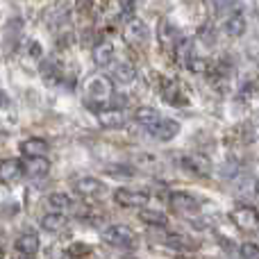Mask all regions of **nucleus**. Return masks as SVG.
<instances>
[{"label":"nucleus","mask_w":259,"mask_h":259,"mask_svg":"<svg viewBox=\"0 0 259 259\" xmlns=\"http://www.w3.org/2000/svg\"><path fill=\"white\" fill-rule=\"evenodd\" d=\"M21 168L27 178H44L50 170V161L46 157H25L21 161Z\"/></svg>","instance_id":"nucleus-10"},{"label":"nucleus","mask_w":259,"mask_h":259,"mask_svg":"<svg viewBox=\"0 0 259 259\" xmlns=\"http://www.w3.org/2000/svg\"><path fill=\"white\" fill-rule=\"evenodd\" d=\"M182 166L187 170H191L193 175H198V178H207V175H209V170H211L209 159H207V157H202V155H187V157H182Z\"/></svg>","instance_id":"nucleus-11"},{"label":"nucleus","mask_w":259,"mask_h":259,"mask_svg":"<svg viewBox=\"0 0 259 259\" xmlns=\"http://www.w3.org/2000/svg\"><path fill=\"white\" fill-rule=\"evenodd\" d=\"M41 228L48 230V232H62V230L68 228V216L62 214V211H50L41 219Z\"/></svg>","instance_id":"nucleus-14"},{"label":"nucleus","mask_w":259,"mask_h":259,"mask_svg":"<svg viewBox=\"0 0 259 259\" xmlns=\"http://www.w3.org/2000/svg\"><path fill=\"white\" fill-rule=\"evenodd\" d=\"M148 36H150V30H148V25L141 18H130L125 23V27H123V41L127 46H132V48L143 46L148 41Z\"/></svg>","instance_id":"nucleus-3"},{"label":"nucleus","mask_w":259,"mask_h":259,"mask_svg":"<svg viewBox=\"0 0 259 259\" xmlns=\"http://www.w3.org/2000/svg\"><path fill=\"white\" fill-rule=\"evenodd\" d=\"M23 175V168H21V161L18 159H3L0 161V182L3 184H9L14 180H18Z\"/></svg>","instance_id":"nucleus-13"},{"label":"nucleus","mask_w":259,"mask_h":259,"mask_svg":"<svg viewBox=\"0 0 259 259\" xmlns=\"http://www.w3.org/2000/svg\"><path fill=\"white\" fill-rule=\"evenodd\" d=\"M5 103V98H3V94H0V105H3Z\"/></svg>","instance_id":"nucleus-27"},{"label":"nucleus","mask_w":259,"mask_h":259,"mask_svg":"<svg viewBox=\"0 0 259 259\" xmlns=\"http://www.w3.org/2000/svg\"><path fill=\"white\" fill-rule=\"evenodd\" d=\"M159 118H161V114L157 112L155 107H137V112H134V121L143 127H150L152 123H157Z\"/></svg>","instance_id":"nucleus-20"},{"label":"nucleus","mask_w":259,"mask_h":259,"mask_svg":"<svg viewBox=\"0 0 259 259\" xmlns=\"http://www.w3.org/2000/svg\"><path fill=\"white\" fill-rule=\"evenodd\" d=\"M205 5H207V7H209L214 14H221V12H223V9L230 5V0H205Z\"/></svg>","instance_id":"nucleus-25"},{"label":"nucleus","mask_w":259,"mask_h":259,"mask_svg":"<svg viewBox=\"0 0 259 259\" xmlns=\"http://www.w3.org/2000/svg\"><path fill=\"white\" fill-rule=\"evenodd\" d=\"M232 221L237 223V228H241V230H257V225H259L255 207H248V205L237 207V209L232 211Z\"/></svg>","instance_id":"nucleus-8"},{"label":"nucleus","mask_w":259,"mask_h":259,"mask_svg":"<svg viewBox=\"0 0 259 259\" xmlns=\"http://www.w3.org/2000/svg\"><path fill=\"white\" fill-rule=\"evenodd\" d=\"M48 207L53 211H66V209L73 207V198L64 191H55V193L48 196Z\"/></svg>","instance_id":"nucleus-21"},{"label":"nucleus","mask_w":259,"mask_h":259,"mask_svg":"<svg viewBox=\"0 0 259 259\" xmlns=\"http://www.w3.org/2000/svg\"><path fill=\"white\" fill-rule=\"evenodd\" d=\"M14 248H16V252L23 257H34L36 252H39V237H36V232L18 234L16 241H14Z\"/></svg>","instance_id":"nucleus-9"},{"label":"nucleus","mask_w":259,"mask_h":259,"mask_svg":"<svg viewBox=\"0 0 259 259\" xmlns=\"http://www.w3.org/2000/svg\"><path fill=\"white\" fill-rule=\"evenodd\" d=\"M100 239L114 248H132L137 243V237H134V232L127 225H107L100 232Z\"/></svg>","instance_id":"nucleus-2"},{"label":"nucleus","mask_w":259,"mask_h":259,"mask_svg":"<svg viewBox=\"0 0 259 259\" xmlns=\"http://www.w3.org/2000/svg\"><path fill=\"white\" fill-rule=\"evenodd\" d=\"M114 200L121 207H127V209H141V207H148L150 196L146 191H139V189H116Z\"/></svg>","instance_id":"nucleus-4"},{"label":"nucleus","mask_w":259,"mask_h":259,"mask_svg":"<svg viewBox=\"0 0 259 259\" xmlns=\"http://www.w3.org/2000/svg\"><path fill=\"white\" fill-rule=\"evenodd\" d=\"M73 189H75V193H80L82 198H100L105 191H107L103 180L91 178V175L75 180V182H73Z\"/></svg>","instance_id":"nucleus-6"},{"label":"nucleus","mask_w":259,"mask_h":259,"mask_svg":"<svg viewBox=\"0 0 259 259\" xmlns=\"http://www.w3.org/2000/svg\"><path fill=\"white\" fill-rule=\"evenodd\" d=\"M170 207L175 211H182V214H191V211H198L200 200L187 191H175V193H170Z\"/></svg>","instance_id":"nucleus-7"},{"label":"nucleus","mask_w":259,"mask_h":259,"mask_svg":"<svg viewBox=\"0 0 259 259\" xmlns=\"http://www.w3.org/2000/svg\"><path fill=\"white\" fill-rule=\"evenodd\" d=\"M112 80L121 82V84H130V82L137 80V68L130 62H112Z\"/></svg>","instance_id":"nucleus-12"},{"label":"nucleus","mask_w":259,"mask_h":259,"mask_svg":"<svg viewBox=\"0 0 259 259\" xmlns=\"http://www.w3.org/2000/svg\"><path fill=\"white\" fill-rule=\"evenodd\" d=\"M98 123L103 127H121L125 123V114L121 109L112 107V109H100L98 114Z\"/></svg>","instance_id":"nucleus-17"},{"label":"nucleus","mask_w":259,"mask_h":259,"mask_svg":"<svg viewBox=\"0 0 259 259\" xmlns=\"http://www.w3.org/2000/svg\"><path fill=\"white\" fill-rule=\"evenodd\" d=\"M148 134H150L152 139H157V141H170V139H175L180 134V123L173 121V118L161 116L159 121L148 127Z\"/></svg>","instance_id":"nucleus-5"},{"label":"nucleus","mask_w":259,"mask_h":259,"mask_svg":"<svg viewBox=\"0 0 259 259\" xmlns=\"http://www.w3.org/2000/svg\"><path fill=\"white\" fill-rule=\"evenodd\" d=\"M21 152L25 157H46V152H48V141L39 139V137H32L21 143Z\"/></svg>","instance_id":"nucleus-15"},{"label":"nucleus","mask_w":259,"mask_h":259,"mask_svg":"<svg viewBox=\"0 0 259 259\" xmlns=\"http://www.w3.org/2000/svg\"><path fill=\"white\" fill-rule=\"evenodd\" d=\"M166 243L173 248H182V250H193V246H196V241H191L184 234H166Z\"/></svg>","instance_id":"nucleus-23"},{"label":"nucleus","mask_w":259,"mask_h":259,"mask_svg":"<svg viewBox=\"0 0 259 259\" xmlns=\"http://www.w3.org/2000/svg\"><path fill=\"white\" fill-rule=\"evenodd\" d=\"M94 59L98 66H109V64L114 62V48L112 44H107V41H103V44H98L94 48Z\"/></svg>","instance_id":"nucleus-22"},{"label":"nucleus","mask_w":259,"mask_h":259,"mask_svg":"<svg viewBox=\"0 0 259 259\" xmlns=\"http://www.w3.org/2000/svg\"><path fill=\"white\" fill-rule=\"evenodd\" d=\"M239 252H241L243 259H259V248L255 246V243H243Z\"/></svg>","instance_id":"nucleus-24"},{"label":"nucleus","mask_w":259,"mask_h":259,"mask_svg":"<svg viewBox=\"0 0 259 259\" xmlns=\"http://www.w3.org/2000/svg\"><path fill=\"white\" fill-rule=\"evenodd\" d=\"M0 259H3V250H0Z\"/></svg>","instance_id":"nucleus-28"},{"label":"nucleus","mask_w":259,"mask_h":259,"mask_svg":"<svg viewBox=\"0 0 259 259\" xmlns=\"http://www.w3.org/2000/svg\"><path fill=\"white\" fill-rule=\"evenodd\" d=\"M246 30H248V21L241 14H232V16H228V21L223 23V32L228 36H241V34H246Z\"/></svg>","instance_id":"nucleus-16"},{"label":"nucleus","mask_w":259,"mask_h":259,"mask_svg":"<svg viewBox=\"0 0 259 259\" xmlns=\"http://www.w3.org/2000/svg\"><path fill=\"white\" fill-rule=\"evenodd\" d=\"M180 41V34H178V27L173 25L170 21H161V27H159V44L164 48H175Z\"/></svg>","instance_id":"nucleus-19"},{"label":"nucleus","mask_w":259,"mask_h":259,"mask_svg":"<svg viewBox=\"0 0 259 259\" xmlns=\"http://www.w3.org/2000/svg\"><path fill=\"white\" fill-rule=\"evenodd\" d=\"M73 255H87V252H89V246H80V243H77V246H73Z\"/></svg>","instance_id":"nucleus-26"},{"label":"nucleus","mask_w":259,"mask_h":259,"mask_svg":"<svg viewBox=\"0 0 259 259\" xmlns=\"http://www.w3.org/2000/svg\"><path fill=\"white\" fill-rule=\"evenodd\" d=\"M139 219H141L143 223L152 225V228H166V225H168V216H166L164 211H159V209H148V207H141V209H139Z\"/></svg>","instance_id":"nucleus-18"},{"label":"nucleus","mask_w":259,"mask_h":259,"mask_svg":"<svg viewBox=\"0 0 259 259\" xmlns=\"http://www.w3.org/2000/svg\"><path fill=\"white\" fill-rule=\"evenodd\" d=\"M87 91V98L94 100V103H105L114 96V80L107 75H94L87 80L84 84Z\"/></svg>","instance_id":"nucleus-1"}]
</instances>
